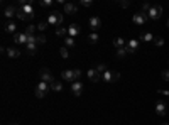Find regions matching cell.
Wrapping results in <instances>:
<instances>
[{"instance_id": "cell-18", "label": "cell", "mask_w": 169, "mask_h": 125, "mask_svg": "<svg viewBox=\"0 0 169 125\" xmlns=\"http://www.w3.org/2000/svg\"><path fill=\"white\" fill-rule=\"evenodd\" d=\"M113 46H115L117 49H120V48H125V46H127V42L123 41L122 37H115V39H113Z\"/></svg>"}, {"instance_id": "cell-32", "label": "cell", "mask_w": 169, "mask_h": 125, "mask_svg": "<svg viewBox=\"0 0 169 125\" xmlns=\"http://www.w3.org/2000/svg\"><path fill=\"white\" fill-rule=\"evenodd\" d=\"M39 5H41V7H51V5H53V0H41Z\"/></svg>"}, {"instance_id": "cell-17", "label": "cell", "mask_w": 169, "mask_h": 125, "mask_svg": "<svg viewBox=\"0 0 169 125\" xmlns=\"http://www.w3.org/2000/svg\"><path fill=\"white\" fill-rule=\"evenodd\" d=\"M21 54H22V52L19 51V49H15V48H8L7 49V56L12 58V59H15V58H21Z\"/></svg>"}, {"instance_id": "cell-22", "label": "cell", "mask_w": 169, "mask_h": 125, "mask_svg": "<svg viewBox=\"0 0 169 125\" xmlns=\"http://www.w3.org/2000/svg\"><path fill=\"white\" fill-rule=\"evenodd\" d=\"M56 36H59V37L66 36V37H68V29H66V27H56Z\"/></svg>"}, {"instance_id": "cell-12", "label": "cell", "mask_w": 169, "mask_h": 125, "mask_svg": "<svg viewBox=\"0 0 169 125\" xmlns=\"http://www.w3.org/2000/svg\"><path fill=\"white\" fill-rule=\"evenodd\" d=\"M90 27H91V30H98L101 27V19L98 17V15L90 17Z\"/></svg>"}, {"instance_id": "cell-38", "label": "cell", "mask_w": 169, "mask_h": 125, "mask_svg": "<svg viewBox=\"0 0 169 125\" xmlns=\"http://www.w3.org/2000/svg\"><path fill=\"white\" fill-rule=\"evenodd\" d=\"M118 5H120V7H123V9H125V7H129V2H125V0H123V2H118Z\"/></svg>"}, {"instance_id": "cell-34", "label": "cell", "mask_w": 169, "mask_h": 125, "mask_svg": "<svg viewBox=\"0 0 169 125\" xmlns=\"http://www.w3.org/2000/svg\"><path fill=\"white\" fill-rule=\"evenodd\" d=\"M37 44H46V36H44V34L37 36Z\"/></svg>"}, {"instance_id": "cell-7", "label": "cell", "mask_w": 169, "mask_h": 125, "mask_svg": "<svg viewBox=\"0 0 169 125\" xmlns=\"http://www.w3.org/2000/svg\"><path fill=\"white\" fill-rule=\"evenodd\" d=\"M149 19L147 14H144V12H137L134 14V17H132V20H134V24H137V26H142V24H145V20Z\"/></svg>"}, {"instance_id": "cell-31", "label": "cell", "mask_w": 169, "mask_h": 125, "mask_svg": "<svg viewBox=\"0 0 169 125\" xmlns=\"http://www.w3.org/2000/svg\"><path fill=\"white\" fill-rule=\"evenodd\" d=\"M47 26H49V24H47V20H46V22H44V20L39 22V24H37V30H46Z\"/></svg>"}, {"instance_id": "cell-28", "label": "cell", "mask_w": 169, "mask_h": 125, "mask_svg": "<svg viewBox=\"0 0 169 125\" xmlns=\"http://www.w3.org/2000/svg\"><path fill=\"white\" fill-rule=\"evenodd\" d=\"M140 41H154V36L152 34H149V32H145V34H140Z\"/></svg>"}, {"instance_id": "cell-35", "label": "cell", "mask_w": 169, "mask_h": 125, "mask_svg": "<svg viewBox=\"0 0 169 125\" xmlns=\"http://www.w3.org/2000/svg\"><path fill=\"white\" fill-rule=\"evenodd\" d=\"M154 44H156V46H162V44H164V39L162 37H154Z\"/></svg>"}, {"instance_id": "cell-13", "label": "cell", "mask_w": 169, "mask_h": 125, "mask_svg": "<svg viewBox=\"0 0 169 125\" xmlns=\"http://www.w3.org/2000/svg\"><path fill=\"white\" fill-rule=\"evenodd\" d=\"M127 51H129V54H134L135 51H137V48H139V41H135V39H130V41H127Z\"/></svg>"}, {"instance_id": "cell-1", "label": "cell", "mask_w": 169, "mask_h": 125, "mask_svg": "<svg viewBox=\"0 0 169 125\" xmlns=\"http://www.w3.org/2000/svg\"><path fill=\"white\" fill-rule=\"evenodd\" d=\"M15 17L19 19V20H30V19H34L32 4H27V2L22 0L21 4H19V7H17V15Z\"/></svg>"}, {"instance_id": "cell-27", "label": "cell", "mask_w": 169, "mask_h": 125, "mask_svg": "<svg viewBox=\"0 0 169 125\" xmlns=\"http://www.w3.org/2000/svg\"><path fill=\"white\" fill-rule=\"evenodd\" d=\"M59 54H61V58H63V59H68V58H69V51H68V48H61L59 49Z\"/></svg>"}, {"instance_id": "cell-33", "label": "cell", "mask_w": 169, "mask_h": 125, "mask_svg": "<svg viewBox=\"0 0 169 125\" xmlns=\"http://www.w3.org/2000/svg\"><path fill=\"white\" fill-rule=\"evenodd\" d=\"M80 5H81V7H91L93 2H91V0H81Z\"/></svg>"}, {"instance_id": "cell-37", "label": "cell", "mask_w": 169, "mask_h": 125, "mask_svg": "<svg viewBox=\"0 0 169 125\" xmlns=\"http://www.w3.org/2000/svg\"><path fill=\"white\" fill-rule=\"evenodd\" d=\"M162 80H164V81H169V69H164V71H162Z\"/></svg>"}, {"instance_id": "cell-26", "label": "cell", "mask_w": 169, "mask_h": 125, "mask_svg": "<svg viewBox=\"0 0 169 125\" xmlns=\"http://www.w3.org/2000/svg\"><path fill=\"white\" fill-rule=\"evenodd\" d=\"M64 46H66V48H73V46H75V37H69V36H68V37L64 39Z\"/></svg>"}, {"instance_id": "cell-6", "label": "cell", "mask_w": 169, "mask_h": 125, "mask_svg": "<svg viewBox=\"0 0 169 125\" xmlns=\"http://www.w3.org/2000/svg\"><path fill=\"white\" fill-rule=\"evenodd\" d=\"M147 15H149V19H152V20H157V19L162 15V7H161V5H152Z\"/></svg>"}, {"instance_id": "cell-14", "label": "cell", "mask_w": 169, "mask_h": 125, "mask_svg": "<svg viewBox=\"0 0 169 125\" xmlns=\"http://www.w3.org/2000/svg\"><path fill=\"white\" fill-rule=\"evenodd\" d=\"M4 15L7 19H12L14 15H17V9L14 7V5H7V7H5V10H4Z\"/></svg>"}, {"instance_id": "cell-9", "label": "cell", "mask_w": 169, "mask_h": 125, "mask_svg": "<svg viewBox=\"0 0 169 125\" xmlns=\"http://www.w3.org/2000/svg\"><path fill=\"white\" fill-rule=\"evenodd\" d=\"M71 91L75 96H81V93H83V83L81 81H75L71 83Z\"/></svg>"}, {"instance_id": "cell-25", "label": "cell", "mask_w": 169, "mask_h": 125, "mask_svg": "<svg viewBox=\"0 0 169 125\" xmlns=\"http://www.w3.org/2000/svg\"><path fill=\"white\" fill-rule=\"evenodd\" d=\"M88 42L90 44H97L98 42V34L97 32H91V34L88 36Z\"/></svg>"}, {"instance_id": "cell-20", "label": "cell", "mask_w": 169, "mask_h": 125, "mask_svg": "<svg viewBox=\"0 0 169 125\" xmlns=\"http://www.w3.org/2000/svg\"><path fill=\"white\" fill-rule=\"evenodd\" d=\"M15 29H17V26L14 22H7V24H5V32H8V34H14Z\"/></svg>"}, {"instance_id": "cell-41", "label": "cell", "mask_w": 169, "mask_h": 125, "mask_svg": "<svg viewBox=\"0 0 169 125\" xmlns=\"http://www.w3.org/2000/svg\"><path fill=\"white\" fill-rule=\"evenodd\" d=\"M167 27H169V20H167Z\"/></svg>"}, {"instance_id": "cell-11", "label": "cell", "mask_w": 169, "mask_h": 125, "mask_svg": "<svg viewBox=\"0 0 169 125\" xmlns=\"http://www.w3.org/2000/svg\"><path fill=\"white\" fill-rule=\"evenodd\" d=\"M86 74H88V78L91 80L93 83H98V81L101 80V74L98 73V71H97L95 68H90V69H88V73H86Z\"/></svg>"}, {"instance_id": "cell-8", "label": "cell", "mask_w": 169, "mask_h": 125, "mask_svg": "<svg viewBox=\"0 0 169 125\" xmlns=\"http://www.w3.org/2000/svg\"><path fill=\"white\" fill-rule=\"evenodd\" d=\"M59 14L61 12H58V10H53L49 14V17H47V24L49 26H56V27L59 26Z\"/></svg>"}, {"instance_id": "cell-4", "label": "cell", "mask_w": 169, "mask_h": 125, "mask_svg": "<svg viewBox=\"0 0 169 125\" xmlns=\"http://www.w3.org/2000/svg\"><path fill=\"white\" fill-rule=\"evenodd\" d=\"M51 90V85L49 83H44V81H39L37 86H36V96L37 98H44L47 95V91Z\"/></svg>"}, {"instance_id": "cell-10", "label": "cell", "mask_w": 169, "mask_h": 125, "mask_svg": "<svg viewBox=\"0 0 169 125\" xmlns=\"http://www.w3.org/2000/svg\"><path fill=\"white\" fill-rule=\"evenodd\" d=\"M14 41H15L17 44H29V36L25 34V32H21V34H15L14 36Z\"/></svg>"}, {"instance_id": "cell-42", "label": "cell", "mask_w": 169, "mask_h": 125, "mask_svg": "<svg viewBox=\"0 0 169 125\" xmlns=\"http://www.w3.org/2000/svg\"><path fill=\"white\" fill-rule=\"evenodd\" d=\"M164 125H169V123H164Z\"/></svg>"}, {"instance_id": "cell-29", "label": "cell", "mask_w": 169, "mask_h": 125, "mask_svg": "<svg viewBox=\"0 0 169 125\" xmlns=\"http://www.w3.org/2000/svg\"><path fill=\"white\" fill-rule=\"evenodd\" d=\"M127 54H129L127 48H120V49H117V56H118V58H125Z\"/></svg>"}, {"instance_id": "cell-21", "label": "cell", "mask_w": 169, "mask_h": 125, "mask_svg": "<svg viewBox=\"0 0 169 125\" xmlns=\"http://www.w3.org/2000/svg\"><path fill=\"white\" fill-rule=\"evenodd\" d=\"M156 113H157V115H164V113H166V105L159 102V103L156 105Z\"/></svg>"}, {"instance_id": "cell-24", "label": "cell", "mask_w": 169, "mask_h": 125, "mask_svg": "<svg viewBox=\"0 0 169 125\" xmlns=\"http://www.w3.org/2000/svg\"><path fill=\"white\" fill-rule=\"evenodd\" d=\"M36 29H37V26H27L25 27V34L27 36H36Z\"/></svg>"}, {"instance_id": "cell-19", "label": "cell", "mask_w": 169, "mask_h": 125, "mask_svg": "<svg viewBox=\"0 0 169 125\" xmlns=\"http://www.w3.org/2000/svg\"><path fill=\"white\" fill-rule=\"evenodd\" d=\"M25 49H27V52H29L30 56H34V54H36V51H37V44L29 42V44H27V46H25Z\"/></svg>"}, {"instance_id": "cell-15", "label": "cell", "mask_w": 169, "mask_h": 125, "mask_svg": "<svg viewBox=\"0 0 169 125\" xmlns=\"http://www.w3.org/2000/svg\"><path fill=\"white\" fill-rule=\"evenodd\" d=\"M76 12H78V4H64V14L73 15Z\"/></svg>"}, {"instance_id": "cell-2", "label": "cell", "mask_w": 169, "mask_h": 125, "mask_svg": "<svg viewBox=\"0 0 169 125\" xmlns=\"http://www.w3.org/2000/svg\"><path fill=\"white\" fill-rule=\"evenodd\" d=\"M80 76H81V71L80 68H75V69H64L63 73H61V78H63L64 81H80Z\"/></svg>"}, {"instance_id": "cell-40", "label": "cell", "mask_w": 169, "mask_h": 125, "mask_svg": "<svg viewBox=\"0 0 169 125\" xmlns=\"http://www.w3.org/2000/svg\"><path fill=\"white\" fill-rule=\"evenodd\" d=\"M10 125H19V123H15V122H12V123H10Z\"/></svg>"}, {"instance_id": "cell-23", "label": "cell", "mask_w": 169, "mask_h": 125, "mask_svg": "<svg viewBox=\"0 0 169 125\" xmlns=\"http://www.w3.org/2000/svg\"><path fill=\"white\" fill-rule=\"evenodd\" d=\"M51 90H53V91H61V90H63V83H61V81H54L53 85H51Z\"/></svg>"}, {"instance_id": "cell-30", "label": "cell", "mask_w": 169, "mask_h": 125, "mask_svg": "<svg viewBox=\"0 0 169 125\" xmlns=\"http://www.w3.org/2000/svg\"><path fill=\"white\" fill-rule=\"evenodd\" d=\"M95 69H97V71H98V73H100V74H103V73H105V71H107V66L103 64V63H100V64H98Z\"/></svg>"}, {"instance_id": "cell-16", "label": "cell", "mask_w": 169, "mask_h": 125, "mask_svg": "<svg viewBox=\"0 0 169 125\" xmlns=\"http://www.w3.org/2000/svg\"><path fill=\"white\" fill-rule=\"evenodd\" d=\"M80 34V27L76 26V24H71V26L68 27V36L69 37H75V36Z\"/></svg>"}, {"instance_id": "cell-36", "label": "cell", "mask_w": 169, "mask_h": 125, "mask_svg": "<svg viewBox=\"0 0 169 125\" xmlns=\"http://www.w3.org/2000/svg\"><path fill=\"white\" fill-rule=\"evenodd\" d=\"M151 7H152L151 4H144V5H142V12H144V14H149V10H151Z\"/></svg>"}, {"instance_id": "cell-3", "label": "cell", "mask_w": 169, "mask_h": 125, "mask_svg": "<svg viewBox=\"0 0 169 125\" xmlns=\"http://www.w3.org/2000/svg\"><path fill=\"white\" fill-rule=\"evenodd\" d=\"M101 80L107 83H115L120 80V73H118V71H112V69H107L105 73L101 74Z\"/></svg>"}, {"instance_id": "cell-39", "label": "cell", "mask_w": 169, "mask_h": 125, "mask_svg": "<svg viewBox=\"0 0 169 125\" xmlns=\"http://www.w3.org/2000/svg\"><path fill=\"white\" fill-rule=\"evenodd\" d=\"M159 95H166V96H167V95H169V91H164V90H161V91H159Z\"/></svg>"}, {"instance_id": "cell-5", "label": "cell", "mask_w": 169, "mask_h": 125, "mask_svg": "<svg viewBox=\"0 0 169 125\" xmlns=\"http://www.w3.org/2000/svg\"><path fill=\"white\" fill-rule=\"evenodd\" d=\"M39 76H41V81L44 83H49V85H53V83L56 81L54 76L51 74V71L47 68H41V71H39Z\"/></svg>"}]
</instances>
